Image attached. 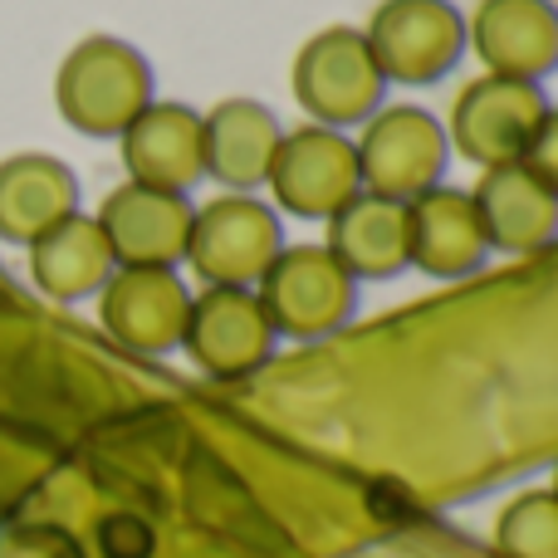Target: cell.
Instances as JSON below:
<instances>
[{
    "label": "cell",
    "mask_w": 558,
    "mask_h": 558,
    "mask_svg": "<svg viewBox=\"0 0 558 558\" xmlns=\"http://www.w3.org/2000/svg\"><path fill=\"white\" fill-rule=\"evenodd\" d=\"M157 98L153 64L118 35H84L54 74V104L84 137H118Z\"/></svg>",
    "instance_id": "6da1fadb"
},
{
    "label": "cell",
    "mask_w": 558,
    "mask_h": 558,
    "mask_svg": "<svg viewBox=\"0 0 558 558\" xmlns=\"http://www.w3.org/2000/svg\"><path fill=\"white\" fill-rule=\"evenodd\" d=\"M289 88H294L299 108L308 113V123L348 133V128H363L383 108L387 78L377 69L373 49H367L363 29L328 25L299 45Z\"/></svg>",
    "instance_id": "7a4b0ae2"
},
{
    "label": "cell",
    "mask_w": 558,
    "mask_h": 558,
    "mask_svg": "<svg viewBox=\"0 0 558 558\" xmlns=\"http://www.w3.org/2000/svg\"><path fill=\"white\" fill-rule=\"evenodd\" d=\"M279 251H284V226L275 206L255 192H221L196 206L182 265L196 270L202 284L255 289Z\"/></svg>",
    "instance_id": "3957f363"
},
{
    "label": "cell",
    "mask_w": 558,
    "mask_h": 558,
    "mask_svg": "<svg viewBox=\"0 0 558 558\" xmlns=\"http://www.w3.org/2000/svg\"><path fill=\"white\" fill-rule=\"evenodd\" d=\"M363 192L412 202L446 182L451 167V137L432 108L416 104H383L353 137Z\"/></svg>",
    "instance_id": "277c9868"
},
{
    "label": "cell",
    "mask_w": 558,
    "mask_h": 558,
    "mask_svg": "<svg viewBox=\"0 0 558 558\" xmlns=\"http://www.w3.org/2000/svg\"><path fill=\"white\" fill-rule=\"evenodd\" d=\"M357 279L328 255V245H289L270 260L260 275L255 294H260L265 314H270L279 338L294 343H318V338L338 333L357 308Z\"/></svg>",
    "instance_id": "5b68a950"
},
{
    "label": "cell",
    "mask_w": 558,
    "mask_h": 558,
    "mask_svg": "<svg viewBox=\"0 0 558 558\" xmlns=\"http://www.w3.org/2000/svg\"><path fill=\"white\" fill-rule=\"evenodd\" d=\"M363 39L387 84H441L465 54V15L451 0H383Z\"/></svg>",
    "instance_id": "8992f818"
},
{
    "label": "cell",
    "mask_w": 558,
    "mask_h": 558,
    "mask_svg": "<svg viewBox=\"0 0 558 558\" xmlns=\"http://www.w3.org/2000/svg\"><path fill=\"white\" fill-rule=\"evenodd\" d=\"M265 192L275 196V211L294 216V221H328L338 206H348L363 192L353 137L318 123H304L294 133L284 128Z\"/></svg>",
    "instance_id": "52a82bcc"
},
{
    "label": "cell",
    "mask_w": 558,
    "mask_h": 558,
    "mask_svg": "<svg viewBox=\"0 0 558 558\" xmlns=\"http://www.w3.org/2000/svg\"><path fill=\"white\" fill-rule=\"evenodd\" d=\"M544 113H549V98H544L539 84L505 74H475L456 94L446 137H451V153H461L465 162L490 172V167L520 162Z\"/></svg>",
    "instance_id": "ba28073f"
},
{
    "label": "cell",
    "mask_w": 558,
    "mask_h": 558,
    "mask_svg": "<svg viewBox=\"0 0 558 558\" xmlns=\"http://www.w3.org/2000/svg\"><path fill=\"white\" fill-rule=\"evenodd\" d=\"M279 333L255 289L202 284L182 328V353L206 377H251L275 357Z\"/></svg>",
    "instance_id": "9c48e42d"
},
{
    "label": "cell",
    "mask_w": 558,
    "mask_h": 558,
    "mask_svg": "<svg viewBox=\"0 0 558 558\" xmlns=\"http://www.w3.org/2000/svg\"><path fill=\"white\" fill-rule=\"evenodd\" d=\"M196 202L186 192H162V186L123 182L98 206V231L118 265H153V270H177L186 260V235H192Z\"/></svg>",
    "instance_id": "30bf717a"
},
{
    "label": "cell",
    "mask_w": 558,
    "mask_h": 558,
    "mask_svg": "<svg viewBox=\"0 0 558 558\" xmlns=\"http://www.w3.org/2000/svg\"><path fill=\"white\" fill-rule=\"evenodd\" d=\"M186 314H192V289L182 284L177 270L118 265L108 284L98 289V318H104L108 338L147 357L182 348Z\"/></svg>",
    "instance_id": "8fae6325"
},
{
    "label": "cell",
    "mask_w": 558,
    "mask_h": 558,
    "mask_svg": "<svg viewBox=\"0 0 558 558\" xmlns=\"http://www.w3.org/2000/svg\"><path fill=\"white\" fill-rule=\"evenodd\" d=\"M465 49L485 74L539 84L558 69V5L554 0H481L465 20Z\"/></svg>",
    "instance_id": "7c38bea8"
},
{
    "label": "cell",
    "mask_w": 558,
    "mask_h": 558,
    "mask_svg": "<svg viewBox=\"0 0 558 558\" xmlns=\"http://www.w3.org/2000/svg\"><path fill=\"white\" fill-rule=\"evenodd\" d=\"M407 260L432 279H465L490 260L471 192L441 182L407 202Z\"/></svg>",
    "instance_id": "4fadbf2b"
},
{
    "label": "cell",
    "mask_w": 558,
    "mask_h": 558,
    "mask_svg": "<svg viewBox=\"0 0 558 558\" xmlns=\"http://www.w3.org/2000/svg\"><path fill=\"white\" fill-rule=\"evenodd\" d=\"M128 182L162 186V192H186L206 182L202 172V113L192 104H153L118 133Z\"/></svg>",
    "instance_id": "5bb4252c"
},
{
    "label": "cell",
    "mask_w": 558,
    "mask_h": 558,
    "mask_svg": "<svg viewBox=\"0 0 558 558\" xmlns=\"http://www.w3.org/2000/svg\"><path fill=\"white\" fill-rule=\"evenodd\" d=\"M481 231L500 255H539L558 241V192L539 182L524 162L490 167L471 186Z\"/></svg>",
    "instance_id": "9a60e30c"
},
{
    "label": "cell",
    "mask_w": 558,
    "mask_h": 558,
    "mask_svg": "<svg viewBox=\"0 0 558 558\" xmlns=\"http://www.w3.org/2000/svg\"><path fill=\"white\" fill-rule=\"evenodd\" d=\"M284 123L260 98H226L202 113V172L221 192H260Z\"/></svg>",
    "instance_id": "2e32d148"
},
{
    "label": "cell",
    "mask_w": 558,
    "mask_h": 558,
    "mask_svg": "<svg viewBox=\"0 0 558 558\" xmlns=\"http://www.w3.org/2000/svg\"><path fill=\"white\" fill-rule=\"evenodd\" d=\"M324 226H328V235H324L328 255L357 284L363 279H397L402 270H412V260H407V202L357 192Z\"/></svg>",
    "instance_id": "e0dca14e"
},
{
    "label": "cell",
    "mask_w": 558,
    "mask_h": 558,
    "mask_svg": "<svg viewBox=\"0 0 558 558\" xmlns=\"http://www.w3.org/2000/svg\"><path fill=\"white\" fill-rule=\"evenodd\" d=\"M78 211V177L49 153H15L0 162V241L29 245Z\"/></svg>",
    "instance_id": "ac0fdd59"
},
{
    "label": "cell",
    "mask_w": 558,
    "mask_h": 558,
    "mask_svg": "<svg viewBox=\"0 0 558 558\" xmlns=\"http://www.w3.org/2000/svg\"><path fill=\"white\" fill-rule=\"evenodd\" d=\"M25 251H29V279H35V289L49 299H59V304L98 299V289H104L108 275L118 270L98 221L84 211H74L59 226H49V231L35 235Z\"/></svg>",
    "instance_id": "d6986e66"
},
{
    "label": "cell",
    "mask_w": 558,
    "mask_h": 558,
    "mask_svg": "<svg viewBox=\"0 0 558 558\" xmlns=\"http://www.w3.org/2000/svg\"><path fill=\"white\" fill-rule=\"evenodd\" d=\"M495 554L500 558H558V495L524 490L495 520Z\"/></svg>",
    "instance_id": "ffe728a7"
},
{
    "label": "cell",
    "mask_w": 558,
    "mask_h": 558,
    "mask_svg": "<svg viewBox=\"0 0 558 558\" xmlns=\"http://www.w3.org/2000/svg\"><path fill=\"white\" fill-rule=\"evenodd\" d=\"M0 558H84V549L59 524H10L0 534Z\"/></svg>",
    "instance_id": "44dd1931"
},
{
    "label": "cell",
    "mask_w": 558,
    "mask_h": 558,
    "mask_svg": "<svg viewBox=\"0 0 558 558\" xmlns=\"http://www.w3.org/2000/svg\"><path fill=\"white\" fill-rule=\"evenodd\" d=\"M520 162L530 167L549 192H558V108L554 104H549V113L539 118V128H534V137H530V147H524Z\"/></svg>",
    "instance_id": "7402d4cb"
},
{
    "label": "cell",
    "mask_w": 558,
    "mask_h": 558,
    "mask_svg": "<svg viewBox=\"0 0 558 558\" xmlns=\"http://www.w3.org/2000/svg\"><path fill=\"white\" fill-rule=\"evenodd\" d=\"M98 544H104V558H147L153 554V534H147V524L133 520V514H113V520H104Z\"/></svg>",
    "instance_id": "603a6c76"
},
{
    "label": "cell",
    "mask_w": 558,
    "mask_h": 558,
    "mask_svg": "<svg viewBox=\"0 0 558 558\" xmlns=\"http://www.w3.org/2000/svg\"><path fill=\"white\" fill-rule=\"evenodd\" d=\"M549 490H554V495H558V471H554V485H549Z\"/></svg>",
    "instance_id": "cb8c5ba5"
},
{
    "label": "cell",
    "mask_w": 558,
    "mask_h": 558,
    "mask_svg": "<svg viewBox=\"0 0 558 558\" xmlns=\"http://www.w3.org/2000/svg\"><path fill=\"white\" fill-rule=\"evenodd\" d=\"M554 5H558V0H554Z\"/></svg>",
    "instance_id": "d4e9b609"
}]
</instances>
